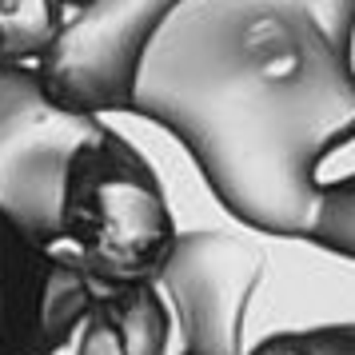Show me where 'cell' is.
<instances>
[{
  "mask_svg": "<svg viewBox=\"0 0 355 355\" xmlns=\"http://www.w3.org/2000/svg\"><path fill=\"white\" fill-rule=\"evenodd\" d=\"M124 112L180 140L240 224L307 240L320 164L355 140V60L304 0H184Z\"/></svg>",
  "mask_w": 355,
  "mask_h": 355,
  "instance_id": "1",
  "label": "cell"
},
{
  "mask_svg": "<svg viewBox=\"0 0 355 355\" xmlns=\"http://www.w3.org/2000/svg\"><path fill=\"white\" fill-rule=\"evenodd\" d=\"M176 243L164 184L144 152L100 120L64 176L56 248L80 263L92 288L156 284Z\"/></svg>",
  "mask_w": 355,
  "mask_h": 355,
  "instance_id": "2",
  "label": "cell"
},
{
  "mask_svg": "<svg viewBox=\"0 0 355 355\" xmlns=\"http://www.w3.org/2000/svg\"><path fill=\"white\" fill-rule=\"evenodd\" d=\"M96 128L100 116L56 104L33 68L0 64V216L28 240L56 248L68 160Z\"/></svg>",
  "mask_w": 355,
  "mask_h": 355,
  "instance_id": "3",
  "label": "cell"
},
{
  "mask_svg": "<svg viewBox=\"0 0 355 355\" xmlns=\"http://www.w3.org/2000/svg\"><path fill=\"white\" fill-rule=\"evenodd\" d=\"M184 0H88L33 68L56 104L72 112H124L152 36Z\"/></svg>",
  "mask_w": 355,
  "mask_h": 355,
  "instance_id": "4",
  "label": "cell"
},
{
  "mask_svg": "<svg viewBox=\"0 0 355 355\" xmlns=\"http://www.w3.org/2000/svg\"><path fill=\"white\" fill-rule=\"evenodd\" d=\"M263 279V256L227 232H176L156 288L180 331L176 355H243L248 307Z\"/></svg>",
  "mask_w": 355,
  "mask_h": 355,
  "instance_id": "5",
  "label": "cell"
},
{
  "mask_svg": "<svg viewBox=\"0 0 355 355\" xmlns=\"http://www.w3.org/2000/svg\"><path fill=\"white\" fill-rule=\"evenodd\" d=\"M92 300L80 263L0 216V355H56Z\"/></svg>",
  "mask_w": 355,
  "mask_h": 355,
  "instance_id": "6",
  "label": "cell"
},
{
  "mask_svg": "<svg viewBox=\"0 0 355 355\" xmlns=\"http://www.w3.org/2000/svg\"><path fill=\"white\" fill-rule=\"evenodd\" d=\"M172 311L156 284L92 288L76 331V355H168Z\"/></svg>",
  "mask_w": 355,
  "mask_h": 355,
  "instance_id": "7",
  "label": "cell"
},
{
  "mask_svg": "<svg viewBox=\"0 0 355 355\" xmlns=\"http://www.w3.org/2000/svg\"><path fill=\"white\" fill-rule=\"evenodd\" d=\"M88 0H0V64L36 68Z\"/></svg>",
  "mask_w": 355,
  "mask_h": 355,
  "instance_id": "8",
  "label": "cell"
},
{
  "mask_svg": "<svg viewBox=\"0 0 355 355\" xmlns=\"http://www.w3.org/2000/svg\"><path fill=\"white\" fill-rule=\"evenodd\" d=\"M307 243H315L331 256L355 259V172L320 188V204H315V220L307 227Z\"/></svg>",
  "mask_w": 355,
  "mask_h": 355,
  "instance_id": "9",
  "label": "cell"
},
{
  "mask_svg": "<svg viewBox=\"0 0 355 355\" xmlns=\"http://www.w3.org/2000/svg\"><path fill=\"white\" fill-rule=\"evenodd\" d=\"M311 336V352L315 355H355V323H339V327H315Z\"/></svg>",
  "mask_w": 355,
  "mask_h": 355,
  "instance_id": "10",
  "label": "cell"
},
{
  "mask_svg": "<svg viewBox=\"0 0 355 355\" xmlns=\"http://www.w3.org/2000/svg\"><path fill=\"white\" fill-rule=\"evenodd\" d=\"M243 355H315V352H311V336L307 331H279V336L259 339L256 347Z\"/></svg>",
  "mask_w": 355,
  "mask_h": 355,
  "instance_id": "11",
  "label": "cell"
}]
</instances>
